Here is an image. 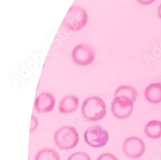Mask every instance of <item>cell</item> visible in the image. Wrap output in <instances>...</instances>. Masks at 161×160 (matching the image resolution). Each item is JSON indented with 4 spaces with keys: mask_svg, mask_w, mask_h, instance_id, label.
<instances>
[{
    "mask_svg": "<svg viewBox=\"0 0 161 160\" xmlns=\"http://www.w3.org/2000/svg\"><path fill=\"white\" fill-rule=\"evenodd\" d=\"M146 100L153 104L161 102V83H153L147 86L144 92Z\"/></svg>",
    "mask_w": 161,
    "mask_h": 160,
    "instance_id": "cell-9",
    "label": "cell"
},
{
    "mask_svg": "<svg viewBox=\"0 0 161 160\" xmlns=\"http://www.w3.org/2000/svg\"><path fill=\"white\" fill-rule=\"evenodd\" d=\"M56 104L54 97L50 93H43L35 101V108L39 113H48L53 110Z\"/></svg>",
    "mask_w": 161,
    "mask_h": 160,
    "instance_id": "cell-8",
    "label": "cell"
},
{
    "mask_svg": "<svg viewBox=\"0 0 161 160\" xmlns=\"http://www.w3.org/2000/svg\"><path fill=\"white\" fill-rule=\"evenodd\" d=\"M79 105V99L74 95L65 97L59 105V111L63 114H69L75 111Z\"/></svg>",
    "mask_w": 161,
    "mask_h": 160,
    "instance_id": "cell-10",
    "label": "cell"
},
{
    "mask_svg": "<svg viewBox=\"0 0 161 160\" xmlns=\"http://www.w3.org/2000/svg\"><path fill=\"white\" fill-rule=\"evenodd\" d=\"M97 160H119L114 155L110 153H104L101 155Z\"/></svg>",
    "mask_w": 161,
    "mask_h": 160,
    "instance_id": "cell-15",
    "label": "cell"
},
{
    "mask_svg": "<svg viewBox=\"0 0 161 160\" xmlns=\"http://www.w3.org/2000/svg\"><path fill=\"white\" fill-rule=\"evenodd\" d=\"M133 102L123 97H115L112 104V110L115 116L119 119H126L133 113Z\"/></svg>",
    "mask_w": 161,
    "mask_h": 160,
    "instance_id": "cell-6",
    "label": "cell"
},
{
    "mask_svg": "<svg viewBox=\"0 0 161 160\" xmlns=\"http://www.w3.org/2000/svg\"><path fill=\"white\" fill-rule=\"evenodd\" d=\"M145 145L139 138L132 136L127 138L123 145L125 154L131 158L141 157L145 152Z\"/></svg>",
    "mask_w": 161,
    "mask_h": 160,
    "instance_id": "cell-7",
    "label": "cell"
},
{
    "mask_svg": "<svg viewBox=\"0 0 161 160\" xmlns=\"http://www.w3.org/2000/svg\"><path fill=\"white\" fill-rule=\"evenodd\" d=\"M35 160H60V159L56 151L46 149L39 151L36 154Z\"/></svg>",
    "mask_w": 161,
    "mask_h": 160,
    "instance_id": "cell-13",
    "label": "cell"
},
{
    "mask_svg": "<svg viewBox=\"0 0 161 160\" xmlns=\"http://www.w3.org/2000/svg\"><path fill=\"white\" fill-rule=\"evenodd\" d=\"M68 160H92L88 154L83 152H77L72 154Z\"/></svg>",
    "mask_w": 161,
    "mask_h": 160,
    "instance_id": "cell-14",
    "label": "cell"
},
{
    "mask_svg": "<svg viewBox=\"0 0 161 160\" xmlns=\"http://www.w3.org/2000/svg\"><path fill=\"white\" fill-rule=\"evenodd\" d=\"M54 140L60 149L69 150L77 145L79 140V132L74 127L64 126L57 131Z\"/></svg>",
    "mask_w": 161,
    "mask_h": 160,
    "instance_id": "cell-3",
    "label": "cell"
},
{
    "mask_svg": "<svg viewBox=\"0 0 161 160\" xmlns=\"http://www.w3.org/2000/svg\"><path fill=\"white\" fill-rule=\"evenodd\" d=\"M95 57L94 50L87 44L83 43L75 46L72 51L73 60L76 64L82 66L91 64Z\"/></svg>",
    "mask_w": 161,
    "mask_h": 160,
    "instance_id": "cell-5",
    "label": "cell"
},
{
    "mask_svg": "<svg viewBox=\"0 0 161 160\" xmlns=\"http://www.w3.org/2000/svg\"><path fill=\"white\" fill-rule=\"evenodd\" d=\"M145 134L152 139L161 138V121L152 120L147 123L144 129Z\"/></svg>",
    "mask_w": 161,
    "mask_h": 160,
    "instance_id": "cell-11",
    "label": "cell"
},
{
    "mask_svg": "<svg viewBox=\"0 0 161 160\" xmlns=\"http://www.w3.org/2000/svg\"><path fill=\"white\" fill-rule=\"evenodd\" d=\"M88 14L85 9L80 7H72L63 19V24L72 31L82 29L88 21Z\"/></svg>",
    "mask_w": 161,
    "mask_h": 160,
    "instance_id": "cell-2",
    "label": "cell"
},
{
    "mask_svg": "<svg viewBox=\"0 0 161 160\" xmlns=\"http://www.w3.org/2000/svg\"><path fill=\"white\" fill-rule=\"evenodd\" d=\"M82 113L89 121H99L106 115V104L98 97H89L83 104Z\"/></svg>",
    "mask_w": 161,
    "mask_h": 160,
    "instance_id": "cell-1",
    "label": "cell"
},
{
    "mask_svg": "<svg viewBox=\"0 0 161 160\" xmlns=\"http://www.w3.org/2000/svg\"><path fill=\"white\" fill-rule=\"evenodd\" d=\"M85 140L91 147L100 148L106 145L109 140V133L100 125L92 126L85 133Z\"/></svg>",
    "mask_w": 161,
    "mask_h": 160,
    "instance_id": "cell-4",
    "label": "cell"
},
{
    "mask_svg": "<svg viewBox=\"0 0 161 160\" xmlns=\"http://www.w3.org/2000/svg\"><path fill=\"white\" fill-rule=\"evenodd\" d=\"M38 122L37 119L34 116H32V120H31V132H32L33 131H35L37 127Z\"/></svg>",
    "mask_w": 161,
    "mask_h": 160,
    "instance_id": "cell-16",
    "label": "cell"
},
{
    "mask_svg": "<svg viewBox=\"0 0 161 160\" xmlns=\"http://www.w3.org/2000/svg\"><path fill=\"white\" fill-rule=\"evenodd\" d=\"M137 91L131 86H122L119 87L115 93V97H123L130 99L133 102L137 98Z\"/></svg>",
    "mask_w": 161,
    "mask_h": 160,
    "instance_id": "cell-12",
    "label": "cell"
},
{
    "mask_svg": "<svg viewBox=\"0 0 161 160\" xmlns=\"http://www.w3.org/2000/svg\"><path fill=\"white\" fill-rule=\"evenodd\" d=\"M137 2L143 5H149L153 3L155 0H137Z\"/></svg>",
    "mask_w": 161,
    "mask_h": 160,
    "instance_id": "cell-17",
    "label": "cell"
},
{
    "mask_svg": "<svg viewBox=\"0 0 161 160\" xmlns=\"http://www.w3.org/2000/svg\"><path fill=\"white\" fill-rule=\"evenodd\" d=\"M158 17L161 19V4L160 5L158 9Z\"/></svg>",
    "mask_w": 161,
    "mask_h": 160,
    "instance_id": "cell-18",
    "label": "cell"
}]
</instances>
